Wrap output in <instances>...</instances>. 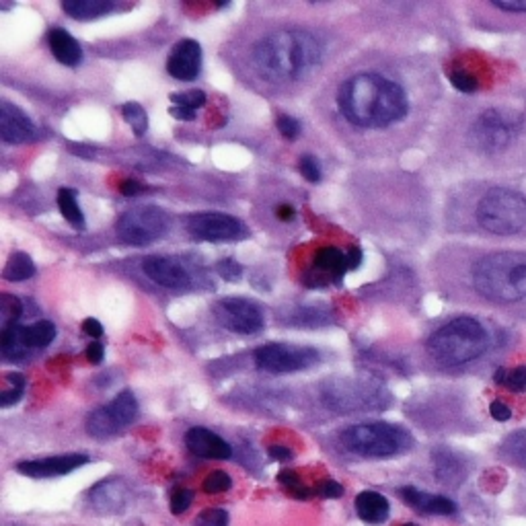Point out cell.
I'll list each match as a JSON object with an SVG mask.
<instances>
[{"instance_id":"obj_47","label":"cell","mask_w":526,"mask_h":526,"mask_svg":"<svg viewBox=\"0 0 526 526\" xmlns=\"http://www.w3.org/2000/svg\"><path fill=\"white\" fill-rule=\"evenodd\" d=\"M83 331L87 333V336L99 339L103 336V325L97 321V318L88 317V318H85V321H83Z\"/></svg>"},{"instance_id":"obj_5","label":"cell","mask_w":526,"mask_h":526,"mask_svg":"<svg viewBox=\"0 0 526 526\" xmlns=\"http://www.w3.org/2000/svg\"><path fill=\"white\" fill-rule=\"evenodd\" d=\"M475 218L484 231L500 236L526 228V196L510 188H492L481 196Z\"/></svg>"},{"instance_id":"obj_29","label":"cell","mask_w":526,"mask_h":526,"mask_svg":"<svg viewBox=\"0 0 526 526\" xmlns=\"http://www.w3.org/2000/svg\"><path fill=\"white\" fill-rule=\"evenodd\" d=\"M122 115L136 136H144V132L148 130V115L140 103L136 101L125 103L122 107Z\"/></svg>"},{"instance_id":"obj_38","label":"cell","mask_w":526,"mask_h":526,"mask_svg":"<svg viewBox=\"0 0 526 526\" xmlns=\"http://www.w3.org/2000/svg\"><path fill=\"white\" fill-rule=\"evenodd\" d=\"M299 171L310 183L321 181V167H318V161L315 157H310V154H305V157H300Z\"/></svg>"},{"instance_id":"obj_4","label":"cell","mask_w":526,"mask_h":526,"mask_svg":"<svg viewBox=\"0 0 526 526\" xmlns=\"http://www.w3.org/2000/svg\"><path fill=\"white\" fill-rule=\"evenodd\" d=\"M492 344L490 331L473 317H457L444 323L428 339V354L444 368L465 366L479 360Z\"/></svg>"},{"instance_id":"obj_9","label":"cell","mask_w":526,"mask_h":526,"mask_svg":"<svg viewBox=\"0 0 526 526\" xmlns=\"http://www.w3.org/2000/svg\"><path fill=\"white\" fill-rule=\"evenodd\" d=\"M255 365L265 370V373L284 374V373H299V370H307L315 366L318 358V352L315 347L307 346H292V344H265L257 347Z\"/></svg>"},{"instance_id":"obj_30","label":"cell","mask_w":526,"mask_h":526,"mask_svg":"<svg viewBox=\"0 0 526 526\" xmlns=\"http://www.w3.org/2000/svg\"><path fill=\"white\" fill-rule=\"evenodd\" d=\"M6 384H9V389H5L0 392V407H11L19 401L21 397H23V389H25V376L19 374V373H11L6 374Z\"/></svg>"},{"instance_id":"obj_20","label":"cell","mask_w":526,"mask_h":526,"mask_svg":"<svg viewBox=\"0 0 526 526\" xmlns=\"http://www.w3.org/2000/svg\"><path fill=\"white\" fill-rule=\"evenodd\" d=\"M401 498L407 506L420 510L424 514H438L450 516L457 512V503L453 500L444 498V495H429L426 492H420L416 487L407 485L401 490Z\"/></svg>"},{"instance_id":"obj_2","label":"cell","mask_w":526,"mask_h":526,"mask_svg":"<svg viewBox=\"0 0 526 526\" xmlns=\"http://www.w3.org/2000/svg\"><path fill=\"white\" fill-rule=\"evenodd\" d=\"M321 58L315 37L299 32H276L262 37L251 60L259 77L272 85L294 83Z\"/></svg>"},{"instance_id":"obj_16","label":"cell","mask_w":526,"mask_h":526,"mask_svg":"<svg viewBox=\"0 0 526 526\" xmlns=\"http://www.w3.org/2000/svg\"><path fill=\"white\" fill-rule=\"evenodd\" d=\"M167 72L177 80H196L202 72V48L194 40L175 43L167 60Z\"/></svg>"},{"instance_id":"obj_27","label":"cell","mask_w":526,"mask_h":526,"mask_svg":"<svg viewBox=\"0 0 526 526\" xmlns=\"http://www.w3.org/2000/svg\"><path fill=\"white\" fill-rule=\"evenodd\" d=\"M21 333H23V342L29 350H42V347L54 342L56 325L51 321H40L35 325H29V328H23Z\"/></svg>"},{"instance_id":"obj_43","label":"cell","mask_w":526,"mask_h":526,"mask_svg":"<svg viewBox=\"0 0 526 526\" xmlns=\"http://www.w3.org/2000/svg\"><path fill=\"white\" fill-rule=\"evenodd\" d=\"M492 6L503 13H526V0H492Z\"/></svg>"},{"instance_id":"obj_10","label":"cell","mask_w":526,"mask_h":526,"mask_svg":"<svg viewBox=\"0 0 526 526\" xmlns=\"http://www.w3.org/2000/svg\"><path fill=\"white\" fill-rule=\"evenodd\" d=\"M138 418V401L132 391H122L107 405L95 410L87 420V432L93 438H109L120 429L128 428Z\"/></svg>"},{"instance_id":"obj_53","label":"cell","mask_w":526,"mask_h":526,"mask_svg":"<svg viewBox=\"0 0 526 526\" xmlns=\"http://www.w3.org/2000/svg\"><path fill=\"white\" fill-rule=\"evenodd\" d=\"M522 455H524V458H526V444H524V448H522Z\"/></svg>"},{"instance_id":"obj_44","label":"cell","mask_w":526,"mask_h":526,"mask_svg":"<svg viewBox=\"0 0 526 526\" xmlns=\"http://www.w3.org/2000/svg\"><path fill=\"white\" fill-rule=\"evenodd\" d=\"M490 413L495 421H508L512 418V410H510V405H506L503 401H494L490 405Z\"/></svg>"},{"instance_id":"obj_11","label":"cell","mask_w":526,"mask_h":526,"mask_svg":"<svg viewBox=\"0 0 526 526\" xmlns=\"http://www.w3.org/2000/svg\"><path fill=\"white\" fill-rule=\"evenodd\" d=\"M214 315L222 328L239 336H255L265 325L262 309L247 299H222L214 307Z\"/></svg>"},{"instance_id":"obj_35","label":"cell","mask_w":526,"mask_h":526,"mask_svg":"<svg viewBox=\"0 0 526 526\" xmlns=\"http://www.w3.org/2000/svg\"><path fill=\"white\" fill-rule=\"evenodd\" d=\"M196 526H228V512L222 508H206L198 514Z\"/></svg>"},{"instance_id":"obj_23","label":"cell","mask_w":526,"mask_h":526,"mask_svg":"<svg viewBox=\"0 0 526 526\" xmlns=\"http://www.w3.org/2000/svg\"><path fill=\"white\" fill-rule=\"evenodd\" d=\"M62 11L77 21H93L115 11L111 0H64Z\"/></svg>"},{"instance_id":"obj_6","label":"cell","mask_w":526,"mask_h":526,"mask_svg":"<svg viewBox=\"0 0 526 526\" xmlns=\"http://www.w3.org/2000/svg\"><path fill=\"white\" fill-rule=\"evenodd\" d=\"M342 442L350 453L366 458L395 457L413 447V438L407 429L384 421L347 428L342 434Z\"/></svg>"},{"instance_id":"obj_26","label":"cell","mask_w":526,"mask_h":526,"mask_svg":"<svg viewBox=\"0 0 526 526\" xmlns=\"http://www.w3.org/2000/svg\"><path fill=\"white\" fill-rule=\"evenodd\" d=\"M58 208H60L62 217L69 225H72L77 231H85V214L78 206L77 191L69 188H62L58 191Z\"/></svg>"},{"instance_id":"obj_8","label":"cell","mask_w":526,"mask_h":526,"mask_svg":"<svg viewBox=\"0 0 526 526\" xmlns=\"http://www.w3.org/2000/svg\"><path fill=\"white\" fill-rule=\"evenodd\" d=\"M167 214L159 206H138L117 220V236L128 245H151L167 233Z\"/></svg>"},{"instance_id":"obj_45","label":"cell","mask_w":526,"mask_h":526,"mask_svg":"<svg viewBox=\"0 0 526 526\" xmlns=\"http://www.w3.org/2000/svg\"><path fill=\"white\" fill-rule=\"evenodd\" d=\"M103 358H106V347H103L101 342H93L87 347V360L91 365H101Z\"/></svg>"},{"instance_id":"obj_13","label":"cell","mask_w":526,"mask_h":526,"mask_svg":"<svg viewBox=\"0 0 526 526\" xmlns=\"http://www.w3.org/2000/svg\"><path fill=\"white\" fill-rule=\"evenodd\" d=\"M328 401L337 407L342 413H358L360 410H374L381 407L379 403V391H368L362 384H355L350 381H336L328 384L325 391Z\"/></svg>"},{"instance_id":"obj_34","label":"cell","mask_w":526,"mask_h":526,"mask_svg":"<svg viewBox=\"0 0 526 526\" xmlns=\"http://www.w3.org/2000/svg\"><path fill=\"white\" fill-rule=\"evenodd\" d=\"M0 313H3V323L13 325L19 323V317L23 313V307H21V300L13 294H3L0 296Z\"/></svg>"},{"instance_id":"obj_42","label":"cell","mask_w":526,"mask_h":526,"mask_svg":"<svg viewBox=\"0 0 526 526\" xmlns=\"http://www.w3.org/2000/svg\"><path fill=\"white\" fill-rule=\"evenodd\" d=\"M317 492H318V495H321V498L337 500V498H342V495H344V485L337 484V481H333V479H328V481H323V484L317 487Z\"/></svg>"},{"instance_id":"obj_21","label":"cell","mask_w":526,"mask_h":526,"mask_svg":"<svg viewBox=\"0 0 526 526\" xmlns=\"http://www.w3.org/2000/svg\"><path fill=\"white\" fill-rule=\"evenodd\" d=\"M48 43L56 60L64 66H78L80 60H83V50H80L78 42L66 29H50Z\"/></svg>"},{"instance_id":"obj_3","label":"cell","mask_w":526,"mask_h":526,"mask_svg":"<svg viewBox=\"0 0 526 526\" xmlns=\"http://www.w3.org/2000/svg\"><path fill=\"white\" fill-rule=\"evenodd\" d=\"M471 284L481 299L492 305H521L526 300V254L495 251L484 255L473 263Z\"/></svg>"},{"instance_id":"obj_52","label":"cell","mask_w":526,"mask_h":526,"mask_svg":"<svg viewBox=\"0 0 526 526\" xmlns=\"http://www.w3.org/2000/svg\"><path fill=\"white\" fill-rule=\"evenodd\" d=\"M508 373H510L508 368H498V370H495V374H494V381H495V384H502V387H506Z\"/></svg>"},{"instance_id":"obj_40","label":"cell","mask_w":526,"mask_h":526,"mask_svg":"<svg viewBox=\"0 0 526 526\" xmlns=\"http://www.w3.org/2000/svg\"><path fill=\"white\" fill-rule=\"evenodd\" d=\"M191 502H194V492L181 487V490H177L171 495V512L173 514H183L185 510L191 506Z\"/></svg>"},{"instance_id":"obj_24","label":"cell","mask_w":526,"mask_h":526,"mask_svg":"<svg viewBox=\"0 0 526 526\" xmlns=\"http://www.w3.org/2000/svg\"><path fill=\"white\" fill-rule=\"evenodd\" d=\"M23 325L13 323V325H5L3 333H0V352H3L5 358L9 360H23L25 355L32 352L23 342Z\"/></svg>"},{"instance_id":"obj_19","label":"cell","mask_w":526,"mask_h":526,"mask_svg":"<svg viewBox=\"0 0 526 526\" xmlns=\"http://www.w3.org/2000/svg\"><path fill=\"white\" fill-rule=\"evenodd\" d=\"M93 508L101 514L122 512L128 503V490L120 479H106L99 485H95L91 492Z\"/></svg>"},{"instance_id":"obj_31","label":"cell","mask_w":526,"mask_h":526,"mask_svg":"<svg viewBox=\"0 0 526 526\" xmlns=\"http://www.w3.org/2000/svg\"><path fill=\"white\" fill-rule=\"evenodd\" d=\"M278 481L281 485L286 487V492L292 495V498H299V500H309L310 495H313V490H309V487L302 484L300 477L296 475L294 471H281L278 475Z\"/></svg>"},{"instance_id":"obj_32","label":"cell","mask_w":526,"mask_h":526,"mask_svg":"<svg viewBox=\"0 0 526 526\" xmlns=\"http://www.w3.org/2000/svg\"><path fill=\"white\" fill-rule=\"evenodd\" d=\"M231 485H233V479L226 471H212L208 473V477L204 479L202 490L208 495H214V494L228 492L231 490Z\"/></svg>"},{"instance_id":"obj_33","label":"cell","mask_w":526,"mask_h":526,"mask_svg":"<svg viewBox=\"0 0 526 526\" xmlns=\"http://www.w3.org/2000/svg\"><path fill=\"white\" fill-rule=\"evenodd\" d=\"M206 93L198 91V88H191V91H183V93H173L171 95V103L177 107H185L196 111L199 107L206 106Z\"/></svg>"},{"instance_id":"obj_39","label":"cell","mask_w":526,"mask_h":526,"mask_svg":"<svg viewBox=\"0 0 526 526\" xmlns=\"http://www.w3.org/2000/svg\"><path fill=\"white\" fill-rule=\"evenodd\" d=\"M217 272L218 276L225 278L226 281H236L243 276V268L235 262V259H222L217 265Z\"/></svg>"},{"instance_id":"obj_51","label":"cell","mask_w":526,"mask_h":526,"mask_svg":"<svg viewBox=\"0 0 526 526\" xmlns=\"http://www.w3.org/2000/svg\"><path fill=\"white\" fill-rule=\"evenodd\" d=\"M276 218L278 220H284V222H291L296 218V212L291 204H280L276 208Z\"/></svg>"},{"instance_id":"obj_17","label":"cell","mask_w":526,"mask_h":526,"mask_svg":"<svg viewBox=\"0 0 526 526\" xmlns=\"http://www.w3.org/2000/svg\"><path fill=\"white\" fill-rule=\"evenodd\" d=\"M35 136V125L23 109L0 101V138L9 144H23Z\"/></svg>"},{"instance_id":"obj_7","label":"cell","mask_w":526,"mask_h":526,"mask_svg":"<svg viewBox=\"0 0 526 526\" xmlns=\"http://www.w3.org/2000/svg\"><path fill=\"white\" fill-rule=\"evenodd\" d=\"M522 125L521 114H506L495 107L485 109L471 124L469 144L484 154H502L514 146Z\"/></svg>"},{"instance_id":"obj_15","label":"cell","mask_w":526,"mask_h":526,"mask_svg":"<svg viewBox=\"0 0 526 526\" xmlns=\"http://www.w3.org/2000/svg\"><path fill=\"white\" fill-rule=\"evenodd\" d=\"M88 463L87 455H60L50 458H35V461H23L17 465V471L23 473L27 477L35 479H48L58 475H69V473L77 471L78 466Z\"/></svg>"},{"instance_id":"obj_36","label":"cell","mask_w":526,"mask_h":526,"mask_svg":"<svg viewBox=\"0 0 526 526\" xmlns=\"http://www.w3.org/2000/svg\"><path fill=\"white\" fill-rule=\"evenodd\" d=\"M450 83L461 93H475L477 91V78L466 70H453L450 72Z\"/></svg>"},{"instance_id":"obj_37","label":"cell","mask_w":526,"mask_h":526,"mask_svg":"<svg viewBox=\"0 0 526 526\" xmlns=\"http://www.w3.org/2000/svg\"><path fill=\"white\" fill-rule=\"evenodd\" d=\"M276 128L286 140H296L300 136L302 125H300L299 120H294V117L281 114V115L276 117Z\"/></svg>"},{"instance_id":"obj_46","label":"cell","mask_w":526,"mask_h":526,"mask_svg":"<svg viewBox=\"0 0 526 526\" xmlns=\"http://www.w3.org/2000/svg\"><path fill=\"white\" fill-rule=\"evenodd\" d=\"M268 455H270V458H273V461H281V463L292 461V457H294L292 450L286 448V447H281V444H273V447H270Z\"/></svg>"},{"instance_id":"obj_50","label":"cell","mask_w":526,"mask_h":526,"mask_svg":"<svg viewBox=\"0 0 526 526\" xmlns=\"http://www.w3.org/2000/svg\"><path fill=\"white\" fill-rule=\"evenodd\" d=\"M171 115L175 117V120H183V122H191L196 117V111H191V109H185V107H177V106H171Z\"/></svg>"},{"instance_id":"obj_28","label":"cell","mask_w":526,"mask_h":526,"mask_svg":"<svg viewBox=\"0 0 526 526\" xmlns=\"http://www.w3.org/2000/svg\"><path fill=\"white\" fill-rule=\"evenodd\" d=\"M35 276V263L32 262V257L27 254H13L9 257V262H6V268L3 272V278L9 280V281H23Z\"/></svg>"},{"instance_id":"obj_25","label":"cell","mask_w":526,"mask_h":526,"mask_svg":"<svg viewBox=\"0 0 526 526\" xmlns=\"http://www.w3.org/2000/svg\"><path fill=\"white\" fill-rule=\"evenodd\" d=\"M315 268L321 270L323 273H329L331 278L339 280L344 273L350 270L347 268L346 254L336 247H323L315 254Z\"/></svg>"},{"instance_id":"obj_1","label":"cell","mask_w":526,"mask_h":526,"mask_svg":"<svg viewBox=\"0 0 526 526\" xmlns=\"http://www.w3.org/2000/svg\"><path fill=\"white\" fill-rule=\"evenodd\" d=\"M339 109L347 122L355 128H389L401 122L410 111V99L405 88L395 80L381 74L365 72L339 88Z\"/></svg>"},{"instance_id":"obj_49","label":"cell","mask_w":526,"mask_h":526,"mask_svg":"<svg viewBox=\"0 0 526 526\" xmlns=\"http://www.w3.org/2000/svg\"><path fill=\"white\" fill-rule=\"evenodd\" d=\"M120 191L124 196L130 198V196L140 194V191H143V185H140V181H134V180H125L120 185Z\"/></svg>"},{"instance_id":"obj_22","label":"cell","mask_w":526,"mask_h":526,"mask_svg":"<svg viewBox=\"0 0 526 526\" xmlns=\"http://www.w3.org/2000/svg\"><path fill=\"white\" fill-rule=\"evenodd\" d=\"M355 512L368 524H381L389 518V500L379 492H360L354 500Z\"/></svg>"},{"instance_id":"obj_14","label":"cell","mask_w":526,"mask_h":526,"mask_svg":"<svg viewBox=\"0 0 526 526\" xmlns=\"http://www.w3.org/2000/svg\"><path fill=\"white\" fill-rule=\"evenodd\" d=\"M143 270L154 284L173 288V291H183L191 286V276L183 263L173 257H146Z\"/></svg>"},{"instance_id":"obj_12","label":"cell","mask_w":526,"mask_h":526,"mask_svg":"<svg viewBox=\"0 0 526 526\" xmlns=\"http://www.w3.org/2000/svg\"><path fill=\"white\" fill-rule=\"evenodd\" d=\"M189 235L199 241H236L247 235L245 225L231 214L199 212L185 220Z\"/></svg>"},{"instance_id":"obj_18","label":"cell","mask_w":526,"mask_h":526,"mask_svg":"<svg viewBox=\"0 0 526 526\" xmlns=\"http://www.w3.org/2000/svg\"><path fill=\"white\" fill-rule=\"evenodd\" d=\"M185 444H188V448L196 457L214 458V461H225V458H231L233 455L231 444L206 428H191L185 434Z\"/></svg>"},{"instance_id":"obj_41","label":"cell","mask_w":526,"mask_h":526,"mask_svg":"<svg viewBox=\"0 0 526 526\" xmlns=\"http://www.w3.org/2000/svg\"><path fill=\"white\" fill-rule=\"evenodd\" d=\"M506 387L514 392L526 389V366H518L514 370H510Z\"/></svg>"},{"instance_id":"obj_48","label":"cell","mask_w":526,"mask_h":526,"mask_svg":"<svg viewBox=\"0 0 526 526\" xmlns=\"http://www.w3.org/2000/svg\"><path fill=\"white\" fill-rule=\"evenodd\" d=\"M346 259H347V268H350V270L360 268V263H362V251H360V247L352 245L350 249H347Z\"/></svg>"},{"instance_id":"obj_54","label":"cell","mask_w":526,"mask_h":526,"mask_svg":"<svg viewBox=\"0 0 526 526\" xmlns=\"http://www.w3.org/2000/svg\"><path fill=\"white\" fill-rule=\"evenodd\" d=\"M403 526H418V524H403Z\"/></svg>"}]
</instances>
